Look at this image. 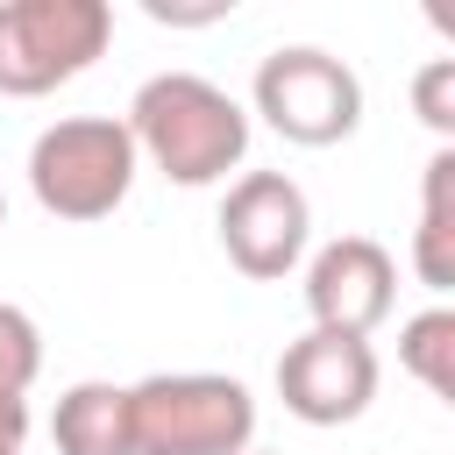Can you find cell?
I'll list each match as a JSON object with an SVG mask.
<instances>
[{"instance_id":"30bf717a","label":"cell","mask_w":455,"mask_h":455,"mask_svg":"<svg viewBox=\"0 0 455 455\" xmlns=\"http://www.w3.org/2000/svg\"><path fill=\"white\" fill-rule=\"evenodd\" d=\"M412 270H419V284H434V291L455 284V149H441V156L427 164L419 235H412Z\"/></svg>"},{"instance_id":"5bb4252c","label":"cell","mask_w":455,"mask_h":455,"mask_svg":"<svg viewBox=\"0 0 455 455\" xmlns=\"http://www.w3.org/2000/svg\"><path fill=\"white\" fill-rule=\"evenodd\" d=\"M21 434H28V405L0 391V448H21Z\"/></svg>"},{"instance_id":"7a4b0ae2","label":"cell","mask_w":455,"mask_h":455,"mask_svg":"<svg viewBox=\"0 0 455 455\" xmlns=\"http://www.w3.org/2000/svg\"><path fill=\"white\" fill-rule=\"evenodd\" d=\"M135 455H242L256 434V398L235 377H142L128 384Z\"/></svg>"},{"instance_id":"6da1fadb","label":"cell","mask_w":455,"mask_h":455,"mask_svg":"<svg viewBox=\"0 0 455 455\" xmlns=\"http://www.w3.org/2000/svg\"><path fill=\"white\" fill-rule=\"evenodd\" d=\"M128 135H135V156L149 149V164L171 185H213L249 156V114L192 71L149 78L128 107Z\"/></svg>"},{"instance_id":"9c48e42d","label":"cell","mask_w":455,"mask_h":455,"mask_svg":"<svg viewBox=\"0 0 455 455\" xmlns=\"http://www.w3.org/2000/svg\"><path fill=\"white\" fill-rule=\"evenodd\" d=\"M57 455H135V419L121 384H71L57 398Z\"/></svg>"},{"instance_id":"9a60e30c","label":"cell","mask_w":455,"mask_h":455,"mask_svg":"<svg viewBox=\"0 0 455 455\" xmlns=\"http://www.w3.org/2000/svg\"><path fill=\"white\" fill-rule=\"evenodd\" d=\"M0 228H7V199H0Z\"/></svg>"},{"instance_id":"8fae6325","label":"cell","mask_w":455,"mask_h":455,"mask_svg":"<svg viewBox=\"0 0 455 455\" xmlns=\"http://www.w3.org/2000/svg\"><path fill=\"white\" fill-rule=\"evenodd\" d=\"M398 363L434 391V398H455V313H419V320H405V334H398Z\"/></svg>"},{"instance_id":"3957f363","label":"cell","mask_w":455,"mask_h":455,"mask_svg":"<svg viewBox=\"0 0 455 455\" xmlns=\"http://www.w3.org/2000/svg\"><path fill=\"white\" fill-rule=\"evenodd\" d=\"M28 185H36L43 213H57V220H107L128 199V185H135V135H128V121L78 114V121L43 128L36 149H28Z\"/></svg>"},{"instance_id":"ba28073f","label":"cell","mask_w":455,"mask_h":455,"mask_svg":"<svg viewBox=\"0 0 455 455\" xmlns=\"http://www.w3.org/2000/svg\"><path fill=\"white\" fill-rule=\"evenodd\" d=\"M391 291H398V270H391V249L370 242V235H341L313 256L306 270V306H313V327L320 334H370L384 313H391Z\"/></svg>"},{"instance_id":"8992f818","label":"cell","mask_w":455,"mask_h":455,"mask_svg":"<svg viewBox=\"0 0 455 455\" xmlns=\"http://www.w3.org/2000/svg\"><path fill=\"white\" fill-rule=\"evenodd\" d=\"M277 398L284 412H299L306 427H341L363 419L377 398V348L355 334H299L277 355Z\"/></svg>"},{"instance_id":"5b68a950","label":"cell","mask_w":455,"mask_h":455,"mask_svg":"<svg viewBox=\"0 0 455 455\" xmlns=\"http://www.w3.org/2000/svg\"><path fill=\"white\" fill-rule=\"evenodd\" d=\"M256 114L299 142V149H327V142H348L355 121H363V85L341 57L327 50H270L263 71H256Z\"/></svg>"},{"instance_id":"7c38bea8","label":"cell","mask_w":455,"mask_h":455,"mask_svg":"<svg viewBox=\"0 0 455 455\" xmlns=\"http://www.w3.org/2000/svg\"><path fill=\"white\" fill-rule=\"evenodd\" d=\"M36 370H43L36 320H28V313H14V306H0V391H7V398H21V391L36 384Z\"/></svg>"},{"instance_id":"4fadbf2b","label":"cell","mask_w":455,"mask_h":455,"mask_svg":"<svg viewBox=\"0 0 455 455\" xmlns=\"http://www.w3.org/2000/svg\"><path fill=\"white\" fill-rule=\"evenodd\" d=\"M412 107L434 135H455V57H434L419 78H412Z\"/></svg>"},{"instance_id":"2e32d148","label":"cell","mask_w":455,"mask_h":455,"mask_svg":"<svg viewBox=\"0 0 455 455\" xmlns=\"http://www.w3.org/2000/svg\"><path fill=\"white\" fill-rule=\"evenodd\" d=\"M0 455H14V448H0Z\"/></svg>"},{"instance_id":"52a82bcc","label":"cell","mask_w":455,"mask_h":455,"mask_svg":"<svg viewBox=\"0 0 455 455\" xmlns=\"http://www.w3.org/2000/svg\"><path fill=\"white\" fill-rule=\"evenodd\" d=\"M306 228H313L306 192H299L284 171H249V178L220 199V249H228V263H235L242 277H256V284H270V277H284V270L299 263Z\"/></svg>"},{"instance_id":"277c9868","label":"cell","mask_w":455,"mask_h":455,"mask_svg":"<svg viewBox=\"0 0 455 455\" xmlns=\"http://www.w3.org/2000/svg\"><path fill=\"white\" fill-rule=\"evenodd\" d=\"M114 36V14L100 0H14L0 7V92L36 100L64 78H78Z\"/></svg>"}]
</instances>
